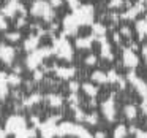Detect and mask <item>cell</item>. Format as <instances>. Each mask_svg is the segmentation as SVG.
Here are the masks:
<instances>
[{
	"mask_svg": "<svg viewBox=\"0 0 147 138\" xmlns=\"http://www.w3.org/2000/svg\"><path fill=\"white\" fill-rule=\"evenodd\" d=\"M5 128H7L8 133H14V135L21 133V132H24L27 128L26 127V119L19 114L10 116V118L7 119V127Z\"/></svg>",
	"mask_w": 147,
	"mask_h": 138,
	"instance_id": "cell-1",
	"label": "cell"
},
{
	"mask_svg": "<svg viewBox=\"0 0 147 138\" xmlns=\"http://www.w3.org/2000/svg\"><path fill=\"white\" fill-rule=\"evenodd\" d=\"M32 14H43V16L46 18V19H49V18L52 16L51 14V10L48 8V5L43 2V0H35V3L32 5Z\"/></svg>",
	"mask_w": 147,
	"mask_h": 138,
	"instance_id": "cell-2",
	"label": "cell"
},
{
	"mask_svg": "<svg viewBox=\"0 0 147 138\" xmlns=\"http://www.w3.org/2000/svg\"><path fill=\"white\" fill-rule=\"evenodd\" d=\"M0 59H2L7 65H11V62H13V59H14V48L5 45V43L0 45Z\"/></svg>",
	"mask_w": 147,
	"mask_h": 138,
	"instance_id": "cell-3",
	"label": "cell"
},
{
	"mask_svg": "<svg viewBox=\"0 0 147 138\" xmlns=\"http://www.w3.org/2000/svg\"><path fill=\"white\" fill-rule=\"evenodd\" d=\"M48 54V49H40V52H33L32 51V56L27 59V64H29V68H35L38 65V62L41 61L43 56Z\"/></svg>",
	"mask_w": 147,
	"mask_h": 138,
	"instance_id": "cell-4",
	"label": "cell"
},
{
	"mask_svg": "<svg viewBox=\"0 0 147 138\" xmlns=\"http://www.w3.org/2000/svg\"><path fill=\"white\" fill-rule=\"evenodd\" d=\"M18 7H19V0H10L3 8V14L8 18L14 16V13L18 11Z\"/></svg>",
	"mask_w": 147,
	"mask_h": 138,
	"instance_id": "cell-5",
	"label": "cell"
},
{
	"mask_svg": "<svg viewBox=\"0 0 147 138\" xmlns=\"http://www.w3.org/2000/svg\"><path fill=\"white\" fill-rule=\"evenodd\" d=\"M7 76L8 75H5L3 71H0V100H3L5 97L8 95V83H7Z\"/></svg>",
	"mask_w": 147,
	"mask_h": 138,
	"instance_id": "cell-6",
	"label": "cell"
},
{
	"mask_svg": "<svg viewBox=\"0 0 147 138\" xmlns=\"http://www.w3.org/2000/svg\"><path fill=\"white\" fill-rule=\"evenodd\" d=\"M36 45H38V37L30 35L29 38L26 40V43H24V48H26L27 51H33V49L36 48Z\"/></svg>",
	"mask_w": 147,
	"mask_h": 138,
	"instance_id": "cell-7",
	"label": "cell"
},
{
	"mask_svg": "<svg viewBox=\"0 0 147 138\" xmlns=\"http://www.w3.org/2000/svg\"><path fill=\"white\" fill-rule=\"evenodd\" d=\"M7 83L10 84V86H19L21 83V78L18 76V73H11L7 76Z\"/></svg>",
	"mask_w": 147,
	"mask_h": 138,
	"instance_id": "cell-8",
	"label": "cell"
},
{
	"mask_svg": "<svg viewBox=\"0 0 147 138\" xmlns=\"http://www.w3.org/2000/svg\"><path fill=\"white\" fill-rule=\"evenodd\" d=\"M41 99V97L38 95V94H35V95H32V97H29V99H26V102H24V105L26 106H30V105H35L38 100Z\"/></svg>",
	"mask_w": 147,
	"mask_h": 138,
	"instance_id": "cell-9",
	"label": "cell"
},
{
	"mask_svg": "<svg viewBox=\"0 0 147 138\" xmlns=\"http://www.w3.org/2000/svg\"><path fill=\"white\" fill-rule=\"evenodd\" d=\"M5 38H7L8 41H18V40L21 38V35H19V32H13V33H7Z\"/></svg>",
	"mask_w": 147,
	"mask_h": 138,
	"instance_id": "cell-10",
	"label": "cell"
},
{
	"mask_svg": "<svg viewBox=\"0 0 147 138\" xmlns=\"http://www.w3.org/2000/svg\"><path fill=\"white\" fill-rule=\"evenodd\" d=\"M49 100H51V103L52 105H60V99H59V97H49Z\"/></svg>",
	"mask_w": 147,
	"mask_h": 138,
	"instance_id": "cell-11",
	"label": "cell"
},
{
	"mask_svg": "<svg viewBox=\"0 0 147 138\" xmlns=\"http://www.w3.org/2000/svg\"><path fill=\"white\" fill-rule=\"evenodd\" d=\"M0 29H7V22H5L3 16L0 14Z\"/></svg>",
	"mask_w": 147,
	"mask_h": 138,
	"instance_id": "cell-12",
	"label": "cell"
},
{
	"mask_svg": "<svg viewBox=\"0 0 147 138\" xmlns=\"http://www.w3.org/2000/svg\"><path fill=\"white\" fill-rule=\"evenodd\" d=\"M7 135H8L7 128H0V138H7Z\"/></svg>",
	"mask_w": 147,
	"mask_h": 138,
	"instance_id": "cell-13",
	"label": "cell"
},
{
	"mask_svg": "<svg viewBox=\"0 0 147 138\" xmlns=\"http://www.w3.org/2000/svg\"><path fill=\"white\" fill-rule=\"evenodd\" d=\"M24 24H26V19H24V18H19V19H18V27H22Z\"/></svg>",
	"mask_w": 147,
	"mask_h": 138,
	"instance_id": "cell-14",
	"label": "cell"
},
{
	"mask_svg": "<svg viewBox=\"0 0 147 138\" xmlns=\"http://www.w3.org/2000/svg\"><path fill=\"white\" fill-rule=\"evenodd\" d=\"M40 78H41V73H40V71H36V73H35V80H40Z\"/></svg>",
	"mask_w": 147,
	"mask_h": 138,
	"instance_id": "cell-15",
	"label": "cell"
}]
</instances>
